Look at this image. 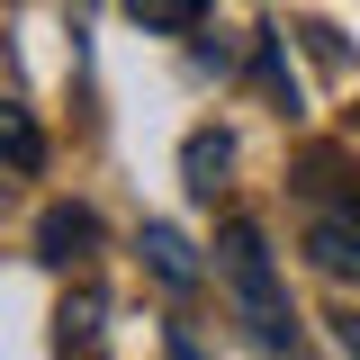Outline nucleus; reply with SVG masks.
Segmentation results:
<instances>
[{"label":"nucleus","mask_w":360,"mask_h":360,"mask_svg":"<svg viewBox=\"0 0 360 360\" xmlns=\"http://www.w3.org/2000/svg\"><path fill=\"white\" fill-rule=\"evenodd\" d=\"M307 252H315V270H333V279H360V225H352V217H315Z\"/></svg>","instance_id":"7ed1b4c3"},{"label":"nucleus","mask_w":360,"mask_h":360,"mask_svg":"<svg viewBox=\"0 0 360 360\" xmlns=\"http://www.w3.org/2000/svg\"><path fill=\"white\" fill-rule=\"evenodd\" d=\"M217 270H225V288H234V315L252 324V342H262L270 360H288L297 352V307H288L279 262H270V243H262L252 217H225L217 225Z\"/></svg>","instance_id":"f257e3e1"},{"label":"nucleus","mask_w":360,"mask_h":360,"mask_svg":"<svg viewBox=\"0 0 360 360\" xmlns=\"http://www.w3.org/2000/svg\"><path fill=\"white\" fill-rule=\"evenodd\" d=\"M342 352H352V360H360V315H342Z\"/></svg>","instance_id":"0eeeda50"},{"label":"nucleus","mask_w":360,"mask_h":360,"mask_svg":"<svg viewBox=\"0 0 360 360\" xmlns=\"http://www.w3.org/2000/svg\"><path fill=\"white\" fill-rule=\"evenodd\" d=\"M0 162H9V172H37L45 162V135H37V117H27L18 99H0Z\"/></svg>","instance_id":"39448f33"},{"label":"nucleus","mask_w":360,"mask_h":360,"mask_svg":"<svg viewBox=\"0 0 360 360\" xmlns=\"http://www.w3.org/2000/svg\"><path fill=\"white\" fill-rule=\"evenodd\" d=\"M207 9H217V0H127V18L144 27V37H198Z\"/></svg>","instance_id":"20e7f679"},{"label":"nucleus","mask_w":360,"mask_h":360,"mask_svg":"<svg viewBox=\"0 0 360 360\" xmlns=\"http://www.w3.org/2000/svg\"><path fill=\"white\" fill-rule=\"evenodd\" d=\"M144 252H153V279H172V288H198V262H189V243H180L172 225H144Z\"/></svg>","instance_id":"423d86ee"},{"label":"nucleus","mask_w":360,"mask_h":360,"mask_svg":"<svg viewBox=\"0 0 360 360\" xmlns=\"http://www.w3.org/2000/svg\"><path fill=\"white\" fill-rule=\"evenodd\" d=\"M90 243H99V217H90V207H45V225H37L45 262H82Z\"/></svg>","instance_id":"f03ea898"},{"label":"nucleus","mask_w":360,"mask_h":360,"mask_svg":"<svg viewBox=\"0 0 360 360\" xmlns=\"http://www.w3.org/2000/svg\"><path fill=\"white\" fill-rule=\"evenodd\" d=\"M172 360H207V352H198V342H189V333H172Z\"/></svg>","instance_id":"6e6552de"}]
</instances>
